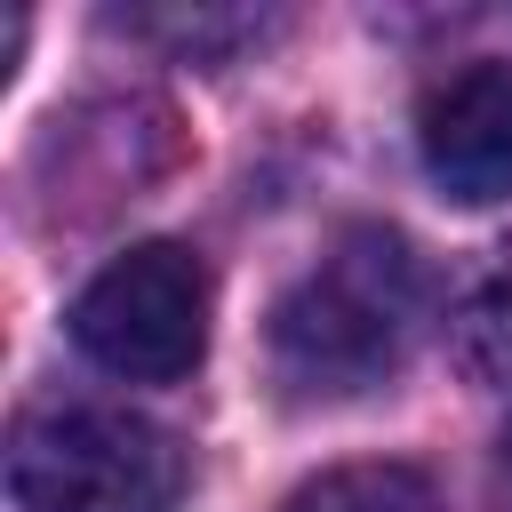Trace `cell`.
<instances>
[{"mask_svg":"<svg viewBox=\"0 0 512 512\" xmlns=\"http://www.w3.org/2000/svg\"><path fill=\"white\" fill-rule=\"evenodd\" d=\"M424 264L400 232L384 224H352L280 304H272V368L288 392L304 400H344L384 384L416 328H424Z\"/></svg>","mask_w":512,"mask_h":512,"instance_id":"cell-1","label":"cell"},{"mask_svg":"<svg viewBox=\"0 0 512 512\" xmlns=\"http://www.w3.org/2000/svg\"><path fill=\"white\" fill-rule=\"evenodd\" d=\"M8 496L24 512H176L184 456L128 408H32L8 432Z\"/></svg>","mask_w":512,"mask_h":512,"instance_id":"cell-2","label":"cell"},{"mask_svg":"<svg viewBox=\"0 0 512 512\" xmlns=\"http://www.w3.org/2000/svg\"><path fill=\"white\" fill-rule=\"evenodd\" d=\"M72 336L96 368H112L128 384H176L208 352V272H200V256L176 248V240H144L128 256H112L80 288Z\"/></svg>","mask_w":512,"mask_h":512,"instance_id":"cell-3","label":"cell"},{"mask_svg":"<svg viewBox=\"0 0 512 512\" xmlns=\"http://www.w3.org/2000/svg\"><path fill=\"white\" fill-rule=\"evenodd\" d=\"M424 168L448 200L488 208L512 192V64H464L448 72L416 112Z\"/></svg>","mask_w":512,"mask_h":512,"instance_id":"cell-4","label":"cell"},{"mask_svg":"<svg viewBox=\"0 0 512 512\" xmlns=\"http://www.w3.org/2000/svg\"><path fill=\"white\" fill-rule=\"evenodd\" d=\"M288 512H440V488L416 464H336L304 480Z\"/></svg>","mask_w":512,"mask_h":512,"instance_id":"cell-5","label":"cell"},{"mask_svg":"<svg viewBox=\"0 0 512 512\" xmlns=\"http://www.w3.org/2000/svg\"><path fill=\"white\" fill-rule=\"evenodd\" d=\"M456 352H464L472 376H512V272L488 280V288L464 304V320H456Z\"/></svg>","mask_w":512,"mask_h":512,"instance_id":"cell-6","label":"cell"},{"mask_svg":"<svg viewBox=\"0 0 512 512\" xmlns=\"http://www.w3.org/2000/svg\"><path fill=\"white\" fill-rule=\"evenodd\" d=\"M504 488H512V432H504Z\"/></svg>","mask_w":512,"mask_h":512,"instance_id":"cell-7","label":"cell"}]
</instances>
